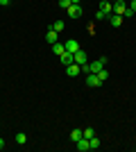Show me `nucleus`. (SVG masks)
<instances>
[{"mask_svg":"<svg viewBox=\"0 0 136 152\" xmlns=\"http://www.w3.org/2000/svg\"><path fill=\"white\" fill-rule=\"evenodd\" d=\"M111 7H113V14H118V16H125V12H127L125 0H113V2H111Z\"/></svg>","mask_w":136,"mask_h":152,"instance_id":"1","label":"nucleus"},{"mask_svg":"<svg viewBox=\"0 0 136 152\" xmlns=\"http://www.w3.org/2000/svg\"><path fill=\"white\" fill-rule=\"evenodd\" d=\"M86 86L97 89V86H102V82H100V77H97L95 73H89V75H86Z\"/></svg>","mask_w":136,"mask_h":152,"instance_id":"2","label":"nucleus"},{"mask_svg":"<svg viewBox=\"0 0 136 152\" xmlns=\"http://www.w3.org/2000/svg\"><path fill=\"white\" fill-rule=\"evenodd\" d=\"M64 48H66V52H77L79 50V41L77 39H68V41H64Z\"/></svg>","mask_w":136,"mask_h":152,"instance_id":"3","label":"nucleus"},{"mask_svg":"<svg viewBox=\"0 0 136 152\" xmlns=\"http://www.w3.org/2000/svg\"><path fill=\"white\" fill-rule=\"evenodd\" d=\"M73 55H75V64H77V66H86V64H89L86 61V52L82 50V48H79L77 52H73Z\"/></svg>","mask_w":136,"mask_h":152,"instance_id":"4","label":"nucleus"},{"mask_svg":"<svg viewBox=\"0 0 136 152\" xmlns=\"http://www.w3.org/2000/svg\"><path fill=\"white\" fill-rule=\"evenodd\" d=\"M82 16V5H71L68 7V18H79Z\"/></svg>","mask_w":136,"mask_h":152,"instance_id":"5","label":"nucleus"},{"mask_svg":"<svg viewBox=\"0 0 136 152\" xmlns=\"http://www.w3.org/2000/svg\"><path fill=\"white\" fill-rule=\"evenodd\" d=\"M59 59H61V64H64V66L75 64V55H73V52H64V55H59Z\"/></svg>","mask_w":136,"mask_h":152,"instance_id":"6","label":"nucleus"},{"mask_svg":"<svg viewBox=\"0 0 136 152\" xmlns=\"http://www.w3.org/2000/svg\"><path fill=\"white\" fill-rule=\"evenodd\" d=\"M75 148H77L79 152H86V150H91V145H89V139H84V136H82L79 141H75Z\"/></svg>","mask_w":136,"mask_h":152,"instance_id":"7","label":"nucleus"},{"mask_svg":"<svg viewBox=\"0 0 136 152\" xmlns=\"http://www.w3.org/2000/svg\"><path fill=\"white\" fill-rule=\"evenodd\" d=\"M111 23V27H120L123 25V16H118V14H111V16H107Z\"/></svg>","mask_w":136,"mask_h":152,"instance_id":"8","label":"nucleus"},{"mask_svg":"<svg viewBox=\"0 0 136 152\" xmlns=\"http://www.w3.org/2000/svg\"><path fill=\"white\" fill-rule=\"evenodd\" d=\"M66 73L71 77H75V75H79L82 73V66H77V64H71V66H66Z\"/></svg>","mask_w":136,"mask_h":152,"instance_id":"9","label":"nucleus"},{"mask_svg":"<svg viewBox=\"0 0 136 152\" xmlns=\"http://www.w3.org/2000/svg\"><path fill=\"white\" fill-rule=\"evenodd\" d=\"M45 41H48V43H57V41H59V34H57V32H55V30H48V34H45Z\"/></svg>","mask_w":136,"mask_h":152,"instance_id":"10","label":"nucleus"},{"mask_svg":"<svg viewBox=\"0 0 136 152\" xmlns=\"http://www.w3.org/2000/svg\"><path fill=\"white\" fill-rule=\"evenodd\" d=\"M100 12H104L107 16H111V14H113V7H111V2H102V0H100Z\"/></svg>","mask_w":136,"mask_h":152,"instance_id":"11","label":"nucleus"},{"mask_svg":"<svg viewBox=\"0 0 136 152\" xmlns=\"http://www.w3.org/2000/svg\"><path fill=\"white\" fill-rule=\"evenodd\" d=\"M50 48H52V52H55V55H64V52H66V48H64V43H61V41L52 43Z\"/></svg>","mask_w":136,"mask_h":152,"instance_id":"12","label":"nucleus"},{"mask_svg":"<svg viewBox=\"0 0 136 152\" xmlns=\"http://www.w3.org/2000/svg\"><path fill=\"white\" fill-rule=\"evenodd\" d=\"M82 136H84V132H82V129H73V132H71V141H73V143H75V141H79Z\"/></svg>","mask_w":136,"mask_h":152,"instance_id":"13","label":"nucleus"},{"mask_svg":"<svg viewBox=\"0 0 136 152\" xmlns=\"http://www.w3.org/2000/svg\"><path fill=\"white\" fill-rule=\"evenodd\" d=\"M50 30H55V32H57V34H59V32L64 30V20H55V23H52V25H50Z\"/></svg>","mask_w":136,"mask_h":152,"instance_id":"14","label":"nucleus"},{"mask_svg":"<svg viewBox=\"0 0 136 152\" xmlns=\"http://www.w3.org/2000/svg\"><path fill=\"white\" fill-rule=\"evenodd\" d=\"M82 132H84V139H93V136H95V129H93V127H84Z\"/></svg>","mask_w":136,"mask_h":152,"instance_id":"15","label":"nucleus"},{"mask_svg":"<svg viewBox=\"0 0 136 152\" xmlns=\"http://www.w3.org/2000/svg\"><path fill=\"white\" fill-rule=\"evenodd\" d=\"M16 143H18V145H25V143H27V136L23 132H18V134H16Z\"/></svg>","mask_w":136,"mask_h":152,"instance_id":"16","label":"nucleus"},{"mask_svg":"<svg viewBox=\"0 0 136 152\" xmlns=\"http://www.w3.org/2000/svg\"><path fill=\"white\" fill-rule=\"evenodd\" d=\"M89 145H91V150H97V148H100V139H97V136L89 139Z\"/></svg>","mask_w":136,"mask_h":152,"instance_id":"17","label":"nucleus"},{"mask_svg":"<svg viewBox=\"0 0 136 152\" xmlns=\"http://www.w3.org/2000/svg\"><path fill=\"white\" fill-rule=\"evenodd\" d=\"M95 75H97V77H100V82H102V84H104V82H107V80H109V73H107V70H104V68H102V70H100V73H95Z\"/></svg>","mask_w":136,"mask_h":152,"instance_id":"18","label":"nucleus"},{"mask_svg":"<svg viewBox=\"0 0 136 152\" xmlns=\"http://www.w3.org/2000/svg\"><path fill=\"white\" fill-rule=\"evenodd\" d=\"M71 5H73L71 0H59V7H61V9H68Z\"/></svg>","mask_w":136,"mask_h":152,"instance_id":"19","label":"nucleus"},{"mask_svg":"<svg viewBox=\"0 0 136 152\" xmlns=\"http://www.w3.org/2000/svg\"><path fill=\"white\" fill-rule=\"evenodd\" d=\"M104 18H107V14H104V12H97L95 14V20H104Z\"/></svg>","mask_w":136,"mask_h":152,"instance_id":"20","label":"nucleus"},{"mask_svg":"<svg viewBox=\"0 0 136 152\" xmlns=\"http://www.w3.org/2000/svg\"><path fill=\"white\" fill-rule=\"evenodd\" d=\"M129 12L136 14V0H132V2H129Z\"/></svg>","mask_w":136,"mask_h":152,"instance_id":"21","label":"nucleus"},{"mask_svg":"<svg viewBox=\"0 0 136 152\" xmlns=\"http://www.w3.org/2000/svg\"><path fill=\"white\" fill-rule=\"evenodd\" d=\"M2 148H5V139H0V150H2Z\"/></svg>","mask_w":136,"mask_h":152,"instance_id":"22","label":"nucleus"},{"mask_svg":"<svg viewBox=\"0 0 136 152\" xmlns=\"http://www.w3.org/2000/svg\"><path fill=\"white\" fill-rule=\"evenodd\" d=\"M71 2H73V5H79V2H82V0H71Z\"/></svg>","mask_w":136,"mask_h":152,"instance_id":"23","label":"nucleus"},{"mask_svg":"<svg viewBox=\"0 0 136 152\" xmlns=\"http://www.w3.org/2000/svg\"><path fill=\"white\" fill-rule=\"evenodd\" d=\"M102 2H113V0H102Z\"/></svg>","mask_w":136,"mask_h":152,"instance_id":"24","label":"nucleus"}]
</instances>
